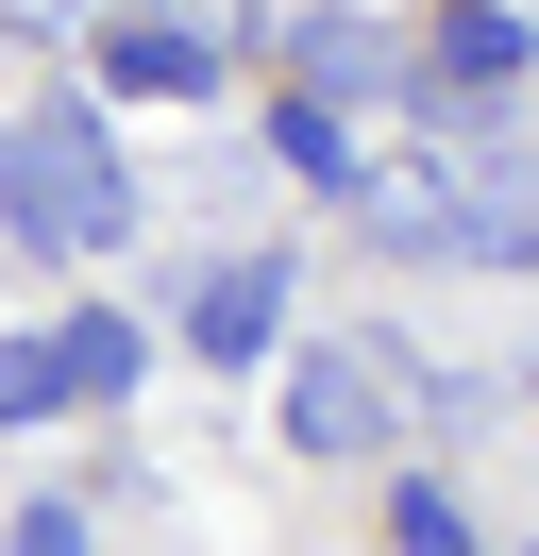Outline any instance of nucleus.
Wrapping results in <instances>:
<instances>
[{"label": "nucleus", "mask_w": 539, "mask_h": 556, "mask_svg": "<svg viewBox=\"0 0 539 556\" xmlns=\"http://www.w3.org/2000/svg\"><path fill=\"white\" fill-rule=\"evenodd\" d=\"M287 304H303V270H287V253H220V270L186 287V354H220V371H253V354L287 338Z\"/></svg>", "instance_id": "7ed1b4c3"}, {"label": "nucleus", "mask_w": 539, "mask_h": 556, "mask_svg": "<svg viewBox=\"0 0 539 556\" xmlns=\"http://www.w3.org/2000/svg\"><path fill=\"white\" fill-rule=\"evenodd\" d=\"M270 152H287L303 186H337V203H354V118H337V102H270Z\"/></svg>", "instance_id": "6e6552de"}, {"label": "nucleus", "mask_w": 539, "mask_h": 556, "mask_svg": "<svg viewBox=\"0 0 539 556\" xmlns=\"http://www.w3.org/2000/svg\"><path fill=\"white\" fill-rule=\"evenodd\" d=\"M523 51H539V35H523V17H505V0H472V17H455V85H505V68H523Z\"/></svg>", "instance_id": "9b49d317"}, {"label": "nucleus", "mask_w": 539, "mask_h": 556, "mask_svg": "<svg viewBox=\"0 0 539 556\" xmlns=\"http://www.w3.org/2000/svg\"><path fill=\"white\" fill-rule=\"evenodd\" d=\"M51 338H67V405H118V388H135V320H51Z\"/></svg>", "instance_id": "9d476101"}, {"label": "nucleus", "mask_w": 539, "mask_h": 556, "mask_svg": "<svg viewBox=\"0 0 539 556\" xmlns=\"http://www.w3.org/2000/svg\"><path fill=\"white\" fill-rule=\"evenodd\" d=\"M287 455H388V354H303L287 371Z\"/></svg>", "instance_id": "20e7f679"}, {"label": "nucleus", "mask_w": 539, "mask_h": 556, "mask_svg": "<svg viewBox=\"0 0 539 556\" xmlns=\"http://www.w3.org/2000/svg\"><path fill=\"white\" fill-rule=\"evenodd\" d=\"M455 270H539V152L523 136L455 152Z\"/></svg>", "instance_id": "f03ea898"}, {"label": "nucleus", "mask_w": 539, "mask_h": 556, "mask_svg": "<svg viewBox=\"0 0 539 556\" xmlns=\"http://www.w3.org/2000/svg\"><path fill=\"white\" fill-rule=\"evenodd\" d=\"M287 68H303V102H404V85H422L371 17H287Z\"/></svg>", "instance_id": "423d86ee"}, {"label": "nucleus", "mask_w": 539, "mask_h": 556, "mask_svg": "<svg viewBox=\"0 0 539 556\" xmlns=\"http://www.w3.org/2000/svg\"><path fill=\"white\" fill-rule=\"evenodd\" d=\"M101 85L118 102H202L220 85V17H118L101 35Z\"/></svg>", "instance_id": "39448f33"}, {"label": "nucleus", "mask_w": 539, "mask_h": 556, "mask_svg": "<svg viewBox=\"0 0 539 556\" xmlns=\"http://www.w3.org/2000/svg\"><path fill=\"white\" fill-rule=\"evenodd\" d=\"M0 556H85V506H17V522H0Z\"/></svg>", "instance_id": "f8f14e48"}, {"label": "nucleus", "mask_w": 539, "mask_h": 556, "mask_svg": "<svg viewBox=\"0 0 539 556\" xmlns=\"http://www.w3.org/2000/svg\"><path fill=\"white\" fill-rule=\"evenodd\" d=\"M354 219L388 253H455V152H388V169H354Z\"/></svg>", "instance_id": "0eeeda50"}, {"label": "nucleus", "mask_w": 539, "mask_h": 556, "mask_svg": "<svg viewBox=\"0 0 539 556\" xmlns=\"http://www.w3.org/2000/svg\"><path fill=\"white\" fill-rule=\"evenodd\" d=\"M0 237L67 253V270L135 237V169H118V136H101L85 102H34L17 136H0Z\"/></svg>", "instance_id": "f257e3e1"}, {"label": "nucleus", "mask_w": 539, "mask_h": 556, "mask_svg": "<svg viewBox=\"0 0 539 556\" xmlns=\"http://www.w3.org/2000/svg\"><path fill=\"white\" fill-rule=\"evenodd\" d=\"M388 556H489V540H472V506H455L438 472H404V489H388Z\"/></svg>", "instance_id": "1a4fd4ad"}]
</instances>
